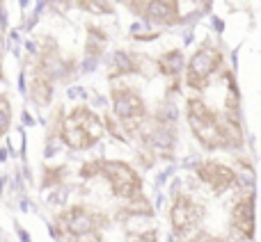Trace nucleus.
Here are the masks:
<instances>
[{
    "label": "nucleus",
    "mask_w": 261,
    "mask_h": 242,
    "mask_svg": "<svg viewBox=\"0 0 261 242\" xmlns=\"http://www.w3.org/2000/svg\"><path fill=\"white\" fill-rule=\"evenodd\" d=\"M195 174L213 194H225L239 185V171L220 160H211V158L197 162L195 165Z\"/></svg>",
    "instance_id": "7"
},
{
    "label": "nucleus",
    "mask_w": 261,
    "mask_h": 242,
    "mask_svg": "<svg viewBox=\"0 0 261 242\" xmlns=\"http://www.w3.org/2000/svg\"><path fill=\"white\" fill-rule=\"evenodd\" d=\"M81 9H85V12H90V14H113L115 12L110 0H85V3L81 5Z\"/></svg>",
    "instance_id": "16"
},
{
    "label": "nucleus",
    "mask_w": 261,
    "mask_h": 242,
    "mask_svg": "<svg viewBox=\"0 0 261 242\" xmlns=\"http://www.w3.org/2000/svg\"><path fill=\"white\" fill-rule=\"evenodd\" d=\"M204 203L193 199L190 194H176L172 199L170 206V220H172V229L176 235H188L202 224L204 220Z\"/></svg>",
    "instance_id": "6"
},
{
    "label": "nucleus",
    "mask_w": 261,
    "mask_h": 242,
    "mask_svg": "<svg viewBox=\"0 0 261 242\" xmlns=\"http://www.w3.org/2000/svg\"><path fill=\"white\" fill-rule=\"evenodd\" d=\"M60 222H62V231H67L69 235H90L103 226L106 217L83 206H73L60 217Z\"/></svg>",
    "instance_id": "8"
},
{
    "label": "nucleus",
    "mask_w": 261,
    "mask_h": 242,
    "mask_svg": "<svg viewBox=\"0 0 261 242\" xmlns=\"http://www.w3.org/2000/svg\"><path fill=\"white\" fill-rule=\"evenodd\" d=\"M117 3L124 5L128 12L138 14V16H144V12H147V7H149V3H151V0H117Z\"/></svg>",
    "instance_id": "17"
},
{
    "label": "nucleus",
    "mask_w": 261,
    "mask_h": 242,
    "mask_svg": "<svg viewBox=\"0 0 261 242\" xmlns=\"http://www.w3.org/2000/svg\"><path fill=\"white\" fill-rule=\"evenodd\" d=\"M30 96L35 99L37 105H48L53 99V78L35 73L30 80Z\"/></svg>",
    "instance_id": "13"
},
{
    "label": "nucleus",
    "mask_w": 261,
    "mask_h": 242,
    "mask_svg": "<svg viewBox=\"0 0 261 242\" xmlns=\"http://www.w3.org/2000/svg\"><path fill=\"white\" fill-rule=\"evenodd\" d=\"M106 133L108 130H106L103 117H99L87 105L71 108L60 121V139L71 151H87V148L96 146Z\"/></svg>",
    "instance_id": "2"
},
{
    "label": "nucleus",
    "mask_w": 261,
    "mask_h": 242,
    "mask_svg": "<svg viewBox=\"0 0 261 242\" xmlns=\"http://www.w3.org/2000/svg\"><path fill=\"white\" fill-rule=\"evenodd\" d=\"M9 126H12V105L7 96L0 94V139L9 130Z\"/></svg>",
    "instance_id": "15"
},
{
    "label": "nucleus",
    "mask_w": 261,
    "mask_h": 242,
    "mask_svg": "<svg viewBox=\"0 0 261 242\" xmlns=\"http://www.w3.org/2000/svg\"><path fill=\"white\" fill-rule=\"evenodd\" d=\"M81 176L83 178H94V176H101V158H94V160L85 162L81 167Z\"/></svg>",
    "instance_id": "18"
},
{
    "label": "nucleus",
    "mask_w": 261,
    "mask_h": 242,
    "mask_svg": "<svg viewBox=\"0 0 261 242\" xmlns=\"http://www.w3.org/2000/svg\"><path fill=\"white\" fill-rule=\"evenodd\" d=\"M142 64L144 57L128 50H117L110 59V69H108V78L110 80H117V78H126L130 73H142Z\"/></svg>",
    "instance_id": "11"
},
{
    "label": "nucleus",
    "mask_w": 261,
    "mask_h": 242,
    "mask_svg": "<svg viewBox=\"0 0 261 242\" xmlns=\"http://www.w3.org/2000/svg\"><path fill=\"white\" fill-rule=\"evenodd\" d=\"M144 18L158 27L176 25L181 18L179 14V0H151L144 12Z\"/></svg>",
    "instance_id": "10"
},
{
    "label": "nucleus",
    "mask_w": 261,
    "mask_h": 242,
    "mask_svg": "<svg viewBox=\"0 0 261 242\" xmlns=\"http://www.w3.org/2000/svg\"><path fill=\"white\" fill-rule=\"evenodd\" d=\"M195 3H199V5H208L211 0H195Z\"/></svg>",
    "instance_id": "21"
},
{
    "label": "nucleus",
    "mask_w": 261,
    "mask_h": 242,
    "mask_svg": "<svg viewBox=\"0 0 261 242\" xmlns=\"http://www.w3.org/2000/svg\"><path fill=\"white\" fill-rule=\"evenodd\" d=\"M101 176L108 180L115 197L130 201L142 194V176L124 160H103L101 158Z\"/></svg>",
    "instance_id": "5"
},
{
    "label": "nucleus",
    "mask_w": 261,
    "mask_h": 242,
    "mask_svg": "<svg viewBox=\"0 0 261 242\" xmlns=\"http://www.w3.org/2000/svg\"><path fill=\"white\" fill-rule=\"evenodd\" d=\"M106 32H101V27H87V53L90 55H101V50H103V46H106Z\"/></svg>",
    "instance_id": "14"
},
{
    "label": "nucleus",
    "mask_w": 261,
    "mask_h": 242,
    "mask_svg": "<svg viewBox=\"0 0 261 242\" xmlns=\"http://www.w3.org/2000/svg\"><path fill=\"white\" fill-rule=\"evenodd\" d=\"M83 3H85V0H71V5H73V7H81Z\"/></svg>",
    "instance_id": "20"
},
{
    "label": "nucleus",
    "mask_w": 261,
    "mask_h": 242,
    "mask_svg": "<svg viewBox=\"0 0 261 242\" xmlns=\"http://www.w3.org/2000/svg\"><path fill=\"white\" fill-rule=\"evenodd\" d=\"M186 119L193 130V137L204 151H239L245 144L243 126L234 124L213 110L202 96H190L186 101Z\"/></svg>",
    "instance_id": "1"
},
{
    "label": "nucleus",
    "mask_w": 261,
    "mask_h": 242,
    "mask_svg": "<svg viewBox=\"0 0 261 242\" xmlns=\"http://www.w3.org/2000/svg\"><path fill=\"white\" fill-rule=\"evenodd\" d=\"M0 78H3V67H0Z\"/></svg>",
    "instance_id": "22"
},
{
    "label": "nucleus",
    "mask_w": 261,
    "mask_h": 242,
    "mask_svg": "<svg viewBox=\"0 0 261 242\" xmlns=\"http://www.w3.org/2000/svg\"><path fill=\"white\" fill-rule=\"evenodd\" d=\"M190 242H225V240L216 238V235H211V233H204V231H202V233H197Z\"/></svg>",
    "instance_id": "19"
},
{
    "label": "nucleus",
    "mask_w": 261,
    "mask_h": 242,
    "mask_svg": "<svg viewBox=\"0 0 261 242\" xmlns=\"http://www.w3.org/2000/svg\"><path fill=\"white\" fill-rule=\"evenodd\" d=\"M110 101H113V114L124 126L126 135H138L140 128L147 124V101L135 87L124 82L110 85Z\"/></svg>",
    "instance_id": "3"
},
{
    "label": "nucleus",
    "mask_w": 261,
    "mask_h": 242,
    "mask_svg": "<svg viewBox=\"0 0 261 242\" xmlns=\"http://www.w3.org/2000/svg\"><path fill=\"white\" fill-rule=\"evenodd\" d=\"M220 71H225V53L220 50V46L204 41L186 62L184 80L190 89L204 92Z\"/></svg>",
    "instance_id": "4"
},
{
    "label": "nucleus",
    "mask_w": 261,
    "mask_h": 242,
    "mask_svg": "<svg viewBox=\"0 0 261 242\" xmlns=\"http://www.w3.org/2000/svg\"><path fill=\"white\" fill-rule=\"evenodd\" d=\"M156 64H158V71L165 78H170V80H179V76L186 71V59L179 48L165 50V53L156 59Z\"/></svg>",
    "instance_id": "12"
},
{
    "label": "nucleus",
    "mask_w": 261,
    "mask_h": 242,
    "mask_svg": "<svg viewBox=\"0 0 261 242\" xmlns=\"http://www.w3.org/2000/svg\"><path fill=\"white\" fill-rule=\"evenodd\" d=\"M231 231L239 233V238H254V192H243L231 206Z\"/></svg>",
    "instance_id": "9"
}]
</instances>
